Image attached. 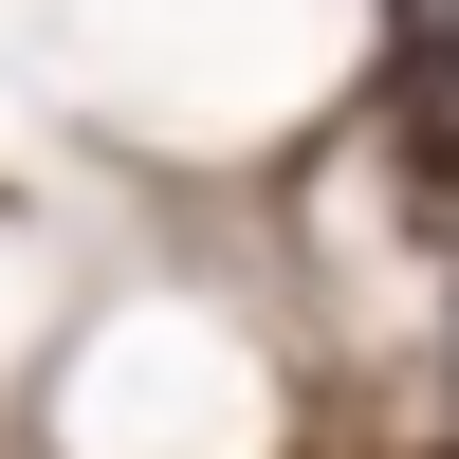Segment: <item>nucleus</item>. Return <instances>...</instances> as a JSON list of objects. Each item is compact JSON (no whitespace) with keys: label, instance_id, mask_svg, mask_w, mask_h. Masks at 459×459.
Wrapping results in <instances>:
<instances>
[{"label":"nucleus","instance_id":"nucleus-1","mask_svg":"<svg viewBox=\"0 0 459 459\" xmlns=\"http://www.w3.org/2000/svg\"><path fill=\"white\" fill-rule=\"evenodd\" d=\"M386 129H404V184H423V221H459V0H404Z\"/></svg>","mask_w":459,"mask_h":459}]
</instances>
